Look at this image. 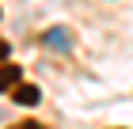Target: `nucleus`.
Returning <instances> with one entry per match:
<instances>
[{
    "mask_svg": "<svg viewBox=\"0 0 133 129\" xmlns=\"http://www.w3.org/2000/svg\"><path fill=\"white\" fill-rule=\"evenodd\" d=\"M11 99L19 103V106H38V103H42V91L34 87V84H15V95H11Z\"/></svg>",
    "mask_w": 133,
    "mask_h": 129,
    "instance_id": "obj_1",
    "label": "nucleus"
},
{
    "mask_svg": "<svg viewBox=\"0 0 133 129\" xmlns=\"http://www.w3.org/2000/svg\"><path fill=\"white\" fill-rule=\"evenodd\" d=\"M11 129H46L42 121H23V125H11Z\"/></svg>",
    "mask_w": 133,
    "mask_h": 129,
    "instance_id": "obj_4",
    "label": "nucleus"
},
{
    "mask_svg": "<svg viewBox=\"0 0 133 129\" xmlns=\"http://www.w3.org/2000/svg\"><path fill=\"white\" fill-rule=\"evenodd\" d=\"M65 34H69V30H50V34H46V42H50V46H57V50H69V38H65Z\"/></svg>",
    "mask_w": 133,
    "mask_h": 129,
    "instance_id": "obj_3",
    "label": "nucleus"
},
{
    "mask_svg": "<svg viewBox=\"0 0 133 129\" xmlns=\"http://www.w3.org/2000/svg\"><path fill=\"white\" fill-rule=\"evenodd\" d=\"M0 57H8V42H4V38H0Z\"/></svg>",
    "mask_w": 133,
    "mask_h": 129,
    "instance_id": "obj_5",
    "label": "nucleus"
},
{
    "mask_svg": "<svg viewBox=\"0 0 133 129\" xmlns=\"http://www.w3.org/2000/svg\"><path fill=\"white\" fill-rule=\"evenodd\" d=\"M19 80H23V69H19V65H0V91L15 87Z\"/></svg>",
    "mask_w": 133,
    "mask_h": 129,
    "instance_id": "obj_2",
    "label": "nucleus"
}]
</instances>
